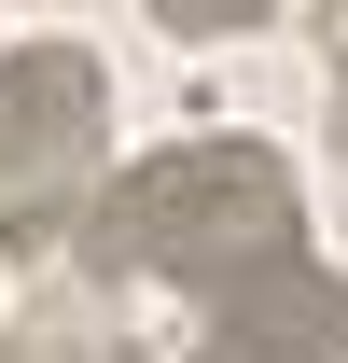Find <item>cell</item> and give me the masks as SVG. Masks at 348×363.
Wrapping results in <instances>:
<instances>
[{
    "mask_svg": "<svg viewBox=\"0 0 348 363\" xmlns=\"http://www.w3.org/2000/svg\"><path fill=\"white\" fill-rule=\"evenodd\" d=\"M84 252H98L112 279L139 266V279L223 294V279L306 252V210H293V168H279L265 140H168V154H139L126 182H98Z\"/></svg>",
    "mask_w": 348,
    "mask_h": 363,
    "instance_id": "6da1fadb",
    "label": "cell"
},
{
    "mask_svg": "<svg viewBox=\"0 0 348 363\" xmlns=\"http://www.w3.org/2000/svg\"><path fill=\"white\" fill-rule=\"evenodd\" d=\"M98 154H112V84L84 43H14L0 56V238L42 252L98 210Z\"/></svg>",
    "mask_w": 348,
    "mask_h": 363,
    "instance_id": "7a4b0ae2",
    "label": "cell"
},
{
    "mask_svg": "<svg viewBox=\"0 0 348 363\" xmlns=\"http://www.w3.org/2000/svg\"><path fill=\"white\" fill-rule=\"evenodd\" d=\"M209 363H348V279L320 252H279V266L223 279L209 294Z\"/></svg>",
    "mask_w": 348,
    "mask_h": 363,
    "instance_id": "3957f363",
    "label": "cell"
},
{
    "mask_svg": "<svg viewBox=\"0 0 348 363\" xmlns=\"http://www.w3.org/2000/svg\"><path fill=\"white\" fill-rule=\"evenodd\" d=\"M153 28H181V43H223V28H265V0H153Z\"/></svg>",
    "mask_w": 348,
    "mask_h": 363,
    "instance_id": "277c9868",
    "label": "cell"
},
{
    "mask_svg": "<svg viewBox=\"0 0 348 363\" xmlns=\"http://www.w3.org/2000/svg\"><path fill=\"white\" fill-rule=\"evenodd\" d=\"M335 126H348V70H335Z\"/></svg>",
    "mask_w": 348,
    "mask_h": 363,
    "instance_id": "5b68a950",
    "label": "cell"
},
{
    "mask_svg": "<svg viewBox=\"0 0 348 363\" xmlns=\"http://www.w3.org/2000/svg\"><path fill=\"white\" fill-rule=\"evenodd\" d=\"M42 363H70V350H42Z\"/></svg>",
    "mask_w": 348,
    "mask_h": 363,
    "instance_id": "8992f818",
    "label": "cell"
}]
</instances>
